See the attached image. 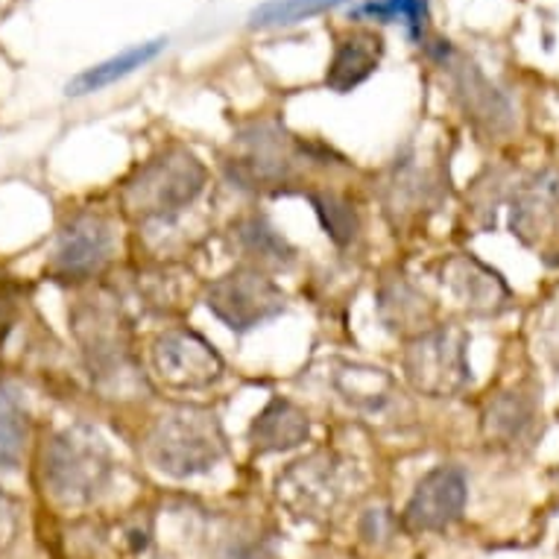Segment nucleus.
Instances as JSON below:
<instances>
[{
  "label": "nucleus",
  "mask_w": 559,
  "mask_h": 559,
  "mask_svg": "<svg viewBox=\"0 0 559 559\" xmlns=\"http://www.w3.org/2000/svg\"><path fill=\"white\" fill-rule=\"evenodd\" d=\"M202 185H205V167L200 165V158L176 150L153 158L138 174L135 182H129L127 205L138 221H170L200 197Z\"/></svg>",
  "instance_id": "f257e3e1"
},
{
  "label": "nucleus",
  "mask_w": 559,
  "mask_h": 559,
  "mask_svg": "<svg viewBox=\"0 0 559 559\" xmlns=\"http://www.w3.org/2000/svg\"><path fill=\"white\" fill-rule=\"evenodd\" d=\"M223 454V433L214 416L200 411H179L158 423L150 437V457L174 477L209 472Z\"/></svg>",
  "instance_id": "f03ea898"
},
{
  "label": "nucleus",
  "mask_w": 559,
  "mask_h": 559,
  "mask_svg": "<svg viewBox=\"0 0 559 559\" xmlns=\"http://www.w3.org/2000/svg\"><path fill=\"white\" fill-rule=\"evenodd\" d=\"M209 308L229 329L249 331L285 311V294L252 266L223 275L209 290Z\"/></svg>",
  "instance_id": "7ed1b4c3"
},
{
  "label": "nucleus",
  "mask_w": 559,
  "mask_h": 559,
  "mask_svg": "<svg viewBox=\"0 0 559 559\" xmlns=\"http://www.w3.org/2000/svg\"><path fill=\"white\" fill-rule=\"evenodd\" d=\"M404 369L419 390L433 395L457 393L468 381L466 337L460 331H431L407 348Z\"/></svg>",
  "instance_id": "20e7f679"
},
{
  "label": "nucleus",
  "mask_w": 559,
  "mask_h": 559,
  "mask_svg": "<svg viewBox=\"0 0 559 559\" xmlns=\"http://www.w3.org/2000/svg\"><path fill=\"white\" fill-rule=\"evenodd\" d=\"M153 367L174 390H202L223 372L221 355L193 331H165L153 346Z\"/></svg>",
  "instance_id": "39448f33"
},
{
  "label": "nucleus",
  "mask_w": 559,
  "mask_h": 559,
  "mask_svg": "<svg viewBox=\"0 0 559 559\" xmlns=\"http://www.w3.org/2000/svg\"><path fill=\"white\" fill-rule=\"evenodd\" d=\"M466 507V475L457 466H440L428 472L404 510V524L416 533L445 531L463 515Z\"/></svg>",
  "instance_id": "423d86ee"
},
{
  "label": "nucleus",
  "mask_w": 559,
  "mask_h": 559,
  "mask_svg": "<svg viewBox=\"0 0 559 559\" xmlns=\"http://www.w3.org/2000/svg\"><path fill=\"white\" fill-rule=\"evenodd\" d=\"M111 252V231L97 214H80L59 235L53 264L68 278H85L97 273Z\"/></svg>",
  "instance_id": "0eeeda50"
},
{
  "label": "nucleus",
  "mask_w": 559,
  "mask_h": 559,
  "mask_svg": "<svg viewBox=\"0 0 559 559\" xmlns=\"http://www.w3.org/2000/svg\"><path fill=\"white\" fill-rule=\"evenodd\" d=\"M384 53V38L372 33V29H355L346 38H340L334 47V56L329 62V74L325 85L331 92L348 94L355 92L360 83H367L369 76L378 71Z\"/></svg>",
  "instance_id": "6e6552de"
},
{
  "label": "nucleus",
  "mask_w": 559,
  "mask_h": 559,
  "mask_svg": "<svg viewBox=\"0 0 559 559\" xmlns=\"http://www.w3.org/2000/svg\"><path fill=\"white\" fill-rule=\"evenodd\" d=\"M83 440L62 437L56 440L53 457H50V477H53L56 492H85L92 486L100 484L106 475V460L97 449L80 445Z\"/></svg>",
  "instance_id": "1a4fd4ad"
},
{
  "label": "nucleus",
  "mask_w": 559,
  "mask_h": 559,
  "mask_svg": "<svg viewBox=\"0 0 559 559\" xmlns=\"http://www.w3.org/2000/svg\"><path fill=\"white\" fill-rule=\"evenodd\" d=\"M305 440H308V416L296 404L282 399L266 404V411L252 425V442L261 451H287Z\"/></svg>",
  "instance_id": "9d476101"
},
{
  "label": "nucleus",
  "mask_w": 559,
  "mask_h": 559,
  "mask_svg": "<svg viewBox=\"0 0 559 559\" xmlns=\"http://www.w3.org/2000/svg\"><path fill=\"white\" fill-rule=\"evenodd\" d=\"M165 38H156V41H147V45H135L123 50V53L111 56L106 62L94 64L88 71H83L80 76H74V83L68 85V94L74 97H83V94H94L106 88V85L118 83L123 76L135 74L138 68H144L147 62H153L162 50H165Z\"/></svg>",
  "instance_id": "9b49d317"
},
{
  "label": "nucleus",
  "mask_w": 559,
  "mask_h": 559,
  "mask_svg": "<svg viewBox=\"0 0 559 559\" xmlns=\"http://www.w3.org/2000/svg\"><path fill=\"white\" fill-rule=\"evenodd\" d=\"M457 92L466 100L468 115H475L477 120H486V123L498 127L501 120L510 118V106H507L504 97L486 83L472 64H463V71L457 76Z\"/></svg>",
  "instance_id": "f8f14e48"
},
{
  "label": "nucleus",
  "mask_w": 559,
  "mask_h": 559,
  "mask_svg": "<svg viewBox=\"0 0 559 559\" xmlns=\"http://www.w3.org/2000/svg\"><path fill=\"white\" fill-rule=\"evenodd\" d=\"M343 3H348V0H270V3H261L258 10H252L249 24L252 27H290L299 21L337 10Z\"/></svg>",
  "instance_id": "ddd939ff"
},
{
  "label": "nucleus",
  "mask_w": 559,
  "mask_h": 559,
  "mask_svg": "<svg viewBox=\"0 0 559 559\" xmlns=\"http://www.w3.org/2000/svg\"><path fill=\"white\" fill-rule=\"evenodd\" d=\"M24 449V413L19 402L0 386V468H12Z\"/></svg>",
  "instance_id": "4468645a"
},
{
  "label": "nucleus",
  "mask_w": 559,
  "mask_h": 559,
  "mask_svg": "<svg viewBox=\"0 0 559 559\" xmlns=\"http://www.w3.org/2000/svg\"><path fill=\"white\" fill-rule=\"evenodd\" d=\"M311 202L331 238L337 240V243L355 240V235H358V217H355L352 205L343 197H337V193H311Z\"/></svg>",
  "instance_id": "2eb2a0df"
},
{
  "label": "nucleus",
  "mask_w": 559,
  "mask_h": 559,
  "mask_svg": "<svg viewBox=\"0 0 559 559\" xmlns=\"http://www.w3.org/2000/svg\"><path fill=\"white\" fill-rule=\"evenodd\" d=\"M364 15H372V19L381 21H395L402 19L407 27H411L413 36H423L425 24V0H378V3H367L364 7Z\"/></svg>",
  "instance_id": "dca6fc26"
},
{
  "label": "nucleus",
  "mask_w": 559,
  "mask_h": 559,
  "mask_svg": "<svg viewBox=\"0 0 559 559\" xmlns=\"http://www.w3.org/2000/svg\"><path fill=\"white\" fill-rule=\"evenodd\" d=\"M12 322H15V299L7 287H0V343L10 334Z\"/></svg>",
  "instance_id": "f3484780"
},
{
  "label": "nucleus",
  "mask_w": 559,
  "mask_h": 559,
  "mask_svg": "<svg viewBox=\"0 0 559 559\" xmlns=\"http://www.w3.org/2000/svg\"><path fill=\"white\" fill-rule=\"evenodd\" d=\"M3 524H7V507H3V498H0V533H3Z\"/></svg>",
  "instance_id": "a211bd4d"
},
{
  "label": "nucleus",
  "mask_w": 559,
  "mask_h": 559,
  "mask_svg": "<svg viewBox=\"0 0 559 559\" xmlns=\"http://www.w3.org/2000/svg\"><path fill=\"white\" fill-rule=\"evenodd\" d=\"M238 559H261V557H255V554H249V557H238Z\"/></svg>",
  "instance_id": "6ab92c4d"
}]
</instances>
